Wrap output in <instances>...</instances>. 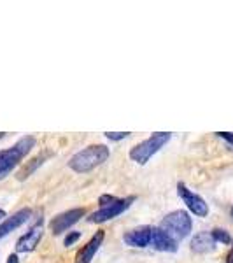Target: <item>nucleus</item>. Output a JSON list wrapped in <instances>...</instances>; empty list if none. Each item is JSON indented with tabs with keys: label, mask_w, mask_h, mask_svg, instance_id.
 I'll list each match as a JSON object with an SVG mask.
<instances>
[{
	"label": "nucleus",
	"mask_w": 233,
	"mask_h": 263,
	"mask_svg": "<svg viewBox=\"0 0 233 263\" xmlns=\"http://www.w3.org/2000/svg\"><path fill=\"white\" fill-rule=\"evenodd\" d=\"M226 263H233V248H231V251L228 253V256H226Z\"/></svg>",
	"instance_id": "nucleus-20"
},
{
	"label": "nucleus",
	"mask_w": 233,
	"mask_h": 263,
	"mask_svg": "<svg viewBox=\"0 0 233 263\" xmlns=\"http://www.w3.org/2000/svg\"><path fill=\"white\" fill-rule=\"evenodd\" d=\"M231 214H233V211H231Z\"/></svg>",
	"instance_id": "nucleus-23"
},
{
	"label": "nucleus",
	"mask_w": 233,
	"mask_h": 263,
	"mask_svg": "<svg viewBox=\"0 0 233 263\" xmlns=\"http://www.w3.org/2000/svg\"><path fill=\"white\" fill-rule=\"evenodd\" d=\"M42 232H44V221L37 219L35 224H32L30 230H28L25 235H21L16 242V253H30L39 246L41 239H42Z\"/></svg>",
	"instance_id": "nucleus-8"
},
{
	"label": "nucleus",
	"mask_w": 233,
	"mask_h": 263,
	"mask_svg": "<svg viewBox=\"0 0 233 263\" xmlns=\"http://www.w3.org/2000/svg\"><path fill=\"white\" fill-rule=\"evenodd\" d=\"M177 195H179L181 200L186 203V207H188L195 216L205 218V216L209 214V205L205 203V200H203L200 195L188 190V186H186L184 182H177Z\"/></svg>",
	"instance_id": "nucleus-6"
},
{
	"label": "nucleus",
	"mask_w": 233,
	"mask_h": 263,
	"mask_svg": "<svg viewBox=\"0 0 233 263\" xmlns=\"http://www.w3.org/2000/svg\"><path fill=\"white\" fill-rule=\"evenodd\" d=\"M130 135V132H105V137L109 139V141H123V139H126Z\"/></svg>",
	"instance_id": "nucleus-16"
},
{
	"label": "nucleus",
	"mask_w": 233,
	"mask_h": 263,
	"mask_svg": "<svg viewBox=\"0 0 233 263\" xmlns=\"http://www.w3.org/2000/svg\"><path fill=\"white\" fill-rule=\"evenodd\" d=\"M170 139H172L170 132H156L151 137H147L146 141L139 142L137 146H133L130 149V158L139 165H146Z\"/></svg>",
	"instance_id": "nucleus-4"
},
{
	"label": "nucleus",
	"mask_w": 233,
	"mask_h": 263,
	"mask_svg": "<svg viewBox=\"0 0 233 263\" xmlns=\"http://www.w3.org/2000/svg\"><path fill=\"white\" fill-rule=\"evenodd\" d=\"M210 235H212V239L216 240V242H223V244L231 242L230 233H228L226 230H223V228H214V230L210 232Z\"/></svg>",
	"instance_id": "nucleus-15"
},
{
	"label": "nucleus",
	"mask_w": 233,
	"mask_h": 263,
	"mask_svg": "<svg viewBox=\"0 0 233 263\" xmlns=\"http://www.w3.org/2000/svg\"><path fill=\"white\" fill-rule=\"evenodd\" d=\"M84 214H86V211H84L83 207H75V209L65 211V213L54 216L49 223V228H51V232H53V235H60V233L67 232L70 227H74Z\"/></svg>",
	"instance_id": "nucleus-7"
},
{
	"label": "nucleus",
	"mask_w": 233,
	"mask_h": 263,
	"mask_svg": "<svg viewBox=\"0 0 233 263\" xmlns=\"http://www.w3.org/2000/svg\"><path fill=\"white\" fill-rule=\"evenodd\" d=\"M7 263H20V260H18V254H9V258H7Z\"/></svg>",
	"instance_id": "nucleus-19"
},
{
	"label": "nucleus",
	"mask_w": 233,
	"mask_h": 263,
	"mask_svg": "<svg viewBox=\"0 0 233 263\" xmlns=\"http://www.w3.org/2000/svg\"><path fill=\"white\" fill-rule=\"evenodd\" d=\"M218 135L221 139H224V141H228L230 144H233V135L231 134H228V132H218Z\"/></svg>",
	"instance_id": "nucleus-18"
},
{
	"label": "nucleus",
	"mask_w": 233,
	"mask_h": 263,
	"mask_svg": "<svg viewBox=\"0 0 233 263\" xmlns=\"http://www.w3.org/2000/svg\"><path fill=\"white\" fill-rule=\"evenodd\" d=\"M177 240L172 235H168L163 228L152 227L151 232V248L162 253H176L177 251Z\"/></svg>",
	"instance_id": "nucleus-9"
},
{
	"label": "nucleus",
	"mask_w": 233,
	"mask_h": 263,
	"mask_svg": "<svg viewBox=\"0 0 233 263\" xmlns=\"http://www.w3.org/2000/svg\"><path fill=\"white\" fill-rule=\"evenodd\" d=\"M4 135H6V134H2V132H0V139H2V137H4Z\"/></svg>",
	"instance_id": "nucleus-22"
},
{
	"label": "nucleus",
	"mask_w": 233,
	"mask_h": 263,
	"mask_svg": "<svg viewBox=\"0 0 233 263\" xmlns=\"http://www.w3.org/2000/svg\"><path fill=\"white\" fill-rule=\"evenodd\" d=\"M151 232L152 227H147V224L133 228L123 235V242L130 248H147V246H151Z\"/></svg>",
	"instance_id": "nucleus-10"
},
{
	"label": "nucleus",
	"mask_w": 233,
	"mask_h": 263,
	"mask_svg": "<svg viewBox=\"0 0 233 263\" xmlns=\"http://www.w3.org/2000/svg\"><path fill=\"white\" fill-rule=\"evenodd\" d=\"M35 137L33 135H25L21 137L14 146L0 151V181L6 179L9 174L14 171L18 165L23 162V158L35 147Z\"/></svg>",
	"instance_id": "nucleus-2"
},
{
	"label": "nucleus",
	"mask_w": 233,
	"mask_h": 263,
	"mask_svg": "<svg viewBox=\"0 0 233 263\" xmlns=\"http://www.w3.org/2000/svg\"><path fill=\"white\" fill-rule=\"evenodd\" d=\"M7 216H6V211L4 209H0V221H4V219H6Z\"/></svg>",
	"instance_id": "nucleus-21"
},
{
	"label": "nucleus",
	"mask_w": 233,
	"mask_h": 263,
	"mask_svg": "<svg viewBox=\"0 0 233 263\" xmlns=\"http://www.w3.org/2000/svg\"><path fill=\"white\" fill-rule=\"evenodd\" d=\"M79 239H81V233H79V232H69V235L65 237L63 244H65V246H72L74 242H77Z\"/></svg>",
	"instance_id": "nucleus-17"
},
{
	"label": "nucleus",
	"mask_w": 233,
	"mask_h": 263,
	"mask_svg": "<svg viewBox=\"0 0 233 263\" xmlns=\"http://www.w3.org/2000/svg\"><path fill=\"white\" fill-rule=\"evenodd\" d=\"M135 200H137L135 195H130V197H125V198H116V197H112V195H102L100 200H99L100 209L95 211L93 214H90L88 221L104 223V221H109V219H114L116 216H120L125 213V211H128Z\"/></svg>",
	"instance_id": "nucleus-3"
},
{
	"label": "nucleus",
	"mask_w": 233,
	"mask_h": 263,
	"mask_svg": "<svg viewBox=\"0 0 233 263\" xmlns=\"http://www.w3.org/2000/svg\"><path fill=\"white\" fill-rule=\"evenodd\" d=\"M46 158H48V156H37V158H33L30 163L25 165V167L18 172V179H20V181H25L27 177H30V174H32V172H35V168L39 167V165L44 163V162H46Z\"/></svg>",
	"instance_id": "nucleus-14"
},
{
	"label": "nucleus",
	"mask_w": 233,
	"mask_h": 263,
	"mask_svg": "<svg viewBox=\"0 0 233 263\" xmlns=\"http://www.w3.org/2000/svg\"><path fill=\"white\" fill-rule=\"evenodd\" d=\"M105 239V233L104 232H96L95 235L91 237V240L88 242L81 251L77 253V256H75V263H91L93 256L96 254V251L100 249L102 242H104Z\"/></svg>",
	"instance_id": "nucleus-12"
},
{
	"label": "nucleus",
	"mask_w": 233,
	"mask_h": 263,
	"mask_svg": "<svg viewBox=\"0 0 233 263\" xmlns=\"http://www.w3.org/2000/svg\"><path fill=\"white\" fill-rule=\"evenodd\" d=\"M216 248V240L212 239L210 232H200L191 240V249L195 253H209Z\"/></svg>",
	"instance_id": "nucleus-13"
},
{
	"label": "nucleus",
	"mask_w": 233,
	"mask_h": 263,
	"mask_svg": "<svg viewBox=\"0 0 233 263\" xmlns=\"http://www.w3.org/2000/svg\"><path fill=\"white\" fill-rule=\"evenodd\" d=\"M109 155H111V151L105 144H91V146L84 147V149L77 151L72 156L69 160V168L77 174L91 172L93 168L107 162Z\"/></svg>",
	"instance_id": "nucleus-1"
},
{
	"label": "nucleus",
	"mask_w": 233,
	"mask_h": 263,
	"mask_svg": "<svg viewBox=\"0 0 233 263\" xmlns=\"http://www.w3.org/2000/svg\"><path fill=\"white\" fill-rule=\"evenodd\" d=\"M32 216V209H20L18 213H14L9 218H6L2 223H0V239L7 237L11 232H14L16 228H20L21 224H25L30 219Z\"/></svg>",
	"instance_id": "nucleus-11"
},
{
	"label": "nucleus",
	"mask_w": 233,
	"mask_h": 263,
	"mask_svg": "<svg viewBox=\"0 0 233 263\" xmlns=\"http://www.w3.org/2000/svg\"><path fill=\"white\" fill-rule=\"evenodd\" d=\"M160 228H163L168 235H172L173 239L179 240L186 239L193 230V221L189 218V214L186 211H173V213L167 214L160 223Z\"/></svg>",
	"instance_id": "nucleus-5"
}]
</instances>
